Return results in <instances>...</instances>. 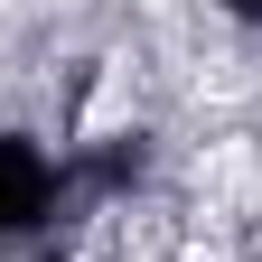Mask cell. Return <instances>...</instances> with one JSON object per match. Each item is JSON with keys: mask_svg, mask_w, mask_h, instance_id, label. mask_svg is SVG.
Segmentation results:
<instances>
[{"mask_svg": "<svg viewBox=\"0 0 262 262\" xmlns=\"http://www.w3.org/2000/svg\"><path fill=\"white\" fill-rule=\"evenodd\" d=\"M0 10H10V0H0Z\"/></svg>", "mask_w": 262, "mask_h": 262, "instance_id": "6da1fadb", "label": "cell"}]
</instances>
